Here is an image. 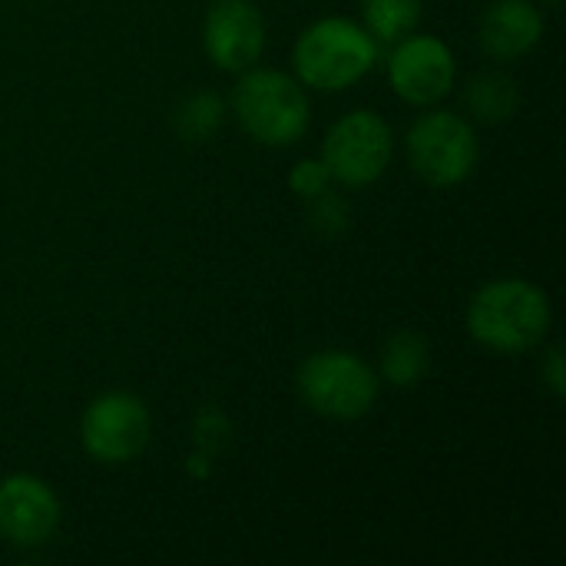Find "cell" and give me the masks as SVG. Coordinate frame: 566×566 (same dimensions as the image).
<instances>
[{
    "label": "cell",
    "mask_w": 566,
    "mask_h": 566,
    "mask_svg": "<svg viewBox=\"0 0 566 566\" xmlns=\"http://www.w3.org/2000/svg\"><path fill=\"white\" fill-rule=\"evenodd\" d=\"M458 66L454 53L438 36H401L388 60V80L395 93L415 106H431L444 99L454 86Z\"/></svg>",
    "instance_id": "8"
},
{
    "label": "cell",
    "mask_w": 566,
    "mask_h": 566,
    "mask_svg": "<svg viewBox=\"0 0 566 566\" xmlns=\"http://www.w3.org/2000/svg\"><path fill=\"white\" fill-rule=\"evenodd\" d=\"M554 312L541 285L524 279H494L481 285L468 302V332L478 345L521 355L544 342Z\"/></svg>",
    "instance_id": "1"
},
{
    "label": "cell",
    "mask_w": 566,
    "mask_h": 566,
    "mask_svg": "<svg viewBox=\"0 0 566 566\" xmlns=\"http://www.w3.org/2000/svg\"><path fill=\"white\" fill-rule=\"evenodd\" d=\"M222 126V99L216 93H192L176 113V129L189 143L209 139Z\"/></svg>",
    "instance_id": "15"
},
{
    "label": "cell",
    "mask_w": 566,
    "mask_h": 566,
    "mask_svg": "<svg viewBox=\"0 0 566 566\" xmlns=\"http://www.w3.org/2000/svg\"><path fill=\"white\" fill-rule=\"evenodd\" d=\"M60 527V497L33 474L0 481V537L13 547H40Z\"/></svg>",
    "instance_id": "9"
},
{
    "label": "cell",
    "mask_w": 566,
    "mask_h": 566,
    "mask_svg": "<svg viewBox=\"0 0 566 566\" xmlns=\"http://www.w3.org/2000/svg\"><path fill=\"white\" fill-rule=\"evenodd\" d=\"M391 149V126L371 109H355L328 129L322 143V163L328 166L332 179L345 186H371L388 169Z\"/></svg>",
    "instance_id": "6"
},
{
    "label": "cell",
    "mask_w": 566,
    "mask_h": 566,
    "mask_svg": "<svg viewBox=\"0 0 566 566\" xmlns=\"http://www.w3.org/2000/svg\"><path fill=\"white\" fill-rule=\"evenodd\" d=\"M544 375H547V385L554 388V395H566V375H564V352L554 348L547 355V365H544Z\"/></svg>",
    "instance_id": "18"
},
{
    "label": "cell",
    "mask_w": 566,
    "mask_h": 566,
    "mask_svg": "<svg viewBox=\"0 0 566 566\" xmlns=\"http://www.w3.org/2000/svg\"><path fill=\"white\" fill-rule=\"evenodd\" d=\"M365 30L381 43H398L408 36L421 17V0H361Z\"/></svg>",
    "instance_id": "14"
},
{
    "label": "cell",
    "mask_w": 566,
    "mask_h": 566,
    "mask_svg": "<svg viewBox=\"0 0 566 566\" xmlns=\"http://www.w3.org/2000/svg\"><path fill=\"white\" fill-rule=\"evenodd\" d=\"M298 395L322 418L355 421L375 408L378 375L352 352H315L298 368Z\"/></svg>",
    "instance_id": "4"
},
{
    "label": "cell",
    "mask_w": 566,
    "mask_h": 566,
    "mask_svg": "<svg viewBox=\"0 0 566 566\" xmlns=\"http://www.w3.org/2000/svg\"><path fill=\"white\" fill-rule=\"evenodd\" d=\"M265 50V23L249 0H219L206 17V53L219 70L242 73Z\"/></svg>",
    "instance_id": "10"
},
{
    "label": "cell",
    "mask_w": 566,
    "mask_h": 566,
    "mask_svg": "<svg viewBox=\"0 0 566 566\" xmlns=\"http://www.w3.org/2000/svg\"><path fill=\"white\" fill-rule=\"evenodd\" d=\"M149 411L129 391H106L80 418L83 451L99 464H129L149 444Z\"/></svg>",
    "instance_id": "7"
},
{
    "label": "cell",
    "mask_w": 566,
    "mask_h": 566,
    "mask_svg": "<svg viewBox=\"0 0 566 566\" xmlns=\"http://www.w3.org/2000/svg\"><path fill=\"white\" fill-rule=\"evenodd\" d=\"M239 126L265 146H292L308 129V99L298 80L279 70H242L232 90Z\"/></svg>",
    "instance_id": "3"
},
{
    "label": "cell",
    "mask_w": 566,
    "mask_h": 566,
    "mask_svg": "<svg viewBox=\"0 0 566 566\" xmlns=\"http://www.w3.org/2000/svg\"><path fill=\"white\" fill-rule=\"evenodd\" d=\"M544 36V17L531 0H494L481 17V46L494 60H517Z\"/></svg>",
    "instance_id": "11"
},
{
    "label": "cell",
    "mask_w": 566,
    "mask_h": 566,
    "mask_svg": "<svg viewBox=\"0 0 566 566\" xmlns=\"http://www.w3.org/2000/svg\"><path fill=\"white\" fill-rule=\"evenodd\" d=\"M308 219H312V226H315L318 232L335 235V232H342L345 222H348V206H345L335 192L325 189V192L312 196V212H308Z\"/></svg>",
    "instance_id": "16"
},
{
    "label": "cell",
    "mask_w": 566,
    "mask_h": 566,
    "mask_svg": "<svg viewBox=\"0 0 566 566\" xmlns=\"http://www.w3.org/2000/svg\"><path fill=\"white\" fill-rule=\"evenodd\" d=\"M468 109L474 119L481 123H504L514 116L517 103H521V93H517V83L507 76V73H478L471 83H468Z\"/></svg>",
    "instance_id": "12"
},
{
    "label": "cell",
    "mask_w": 566,
    "mask_h": 566,
    "mask_svg": "<svg viewBox=\"0 0 566 566\" xmlns=\"http://www.w3.org/2000/svg\"><path fill=\"white\" fill-rule=\"evenodd\" d=\"M408 156L415 172L431 186H458L478 166L474 126L448 109H434L415 119L408 133Z\"/></svg>",
    "instance_id": "5"
},
{
    "label": "cell",
    "mask_w": 566,
    "mask_h": 566,
    "mask_svg": "<svg viewBox=\"0 0 566 566\" xmlns=\"http://www.w3.org/2000/svg\"><path fill=\"white\" fill-rule=\"evenodd\" d=\"M328 182H332V172H328V166H325L322 159H302V163H295V169H292V176H289L292 192H298V196H305V199L325 192Z\"/></svg>",
    "instance_id": "17"
},
{
    "label": "cell",
    "mask_w": 566,
    "mask_h": 566,
    "mask_svg": "<svg viewBox=\"0 0 566 566\" xmlns=\"http://www.w3.org/2000/svg\"><path fill=\"white\" fill-rule=\"evenodd\" d=\"M431 368V348L418 332H398L388 338L381 371L395 388H415Z\"/></svg>",
    "instance_id": "13"
},
{
    "label": "cell",
    "mask_w": 566,
    "mask_h": 566,
    "mask_svg": "<svg viewBox=\"0 0 566 566\" xmlns=\"http://www.w3.org/2000/svg\"><path fill=\"white\" fill-rule=\"evenodd\" d=\"M292 63L305 86L338 93L371 73L378 40L348 17H325L298 36Z\"/></svg>",
    "instance_id": "2"
},
{
    "label": "cell",
    "mask_w": 566,
    "mask_h": 566,
    "mask_svg": "<svg viewBox=\"0 0 566 566\" xmlns=\"http://www.w3.org/2000/svg\"><path fill=\"white\" fill-rule=\"evenodd\" d=\"M551 3H560V0H551Z\"/></svg>",
    "instance_id": "19"
}]
</instances>
